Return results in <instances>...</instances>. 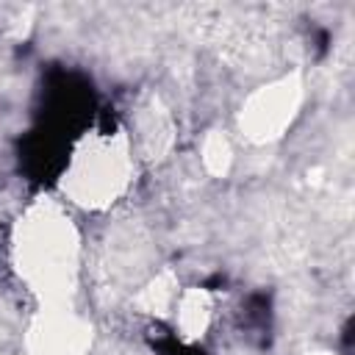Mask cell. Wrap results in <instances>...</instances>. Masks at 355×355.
<instances>
[{
	"instance_id": "6da1fadb",
	"label": "cell",
	"mask_w": 355,
	"mask_h": 355,
	"mask_svg": "<svg viewBox=\"0 0 355 355\" xmlns=\"http://www.w3.org/2000/svg\"><path fill=\"white\" fill-rule=\"evenodd\" d=\"M75 255L78 241L69 219L55 211H39L25 222L19 241V269L36 291L61 297V291L72 283Z\"/></svg>"
},
{
	"instance_id": "7a4b0ae2",
	"label": "cell",
	"mask_w": 355,
	"mask_h": 355,
	"mask_svg": "<svg viewBox=\"0 0 355 355\" xmlns=\"http://www.w3.org/2000/svg\"><path fill=\"white\" fill-rule=\"evenodd\" d=\"M130 172V147L122 133H100L86 139L67 166V191L83 205H108L119 197Z\"/></svg>"
},
{
	"instance_id": "3957f363",
	"label": "cell",
	"mask_w": 355,
	"mask_h": 355,
	"mask_svg": "<svg viewBox=\"0 0 355 355\" xmlns=\"http://www.w3.org/2000/svg\"><path fill=\"white\" fill-rule=\"evenodd\" d=\"M297 105V83L294 80H280L275 86H263L247 105V122L255 130V139H269L277 136V130L288 122L291 111Z\"/></svg>"
}]
</instances>
